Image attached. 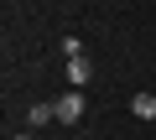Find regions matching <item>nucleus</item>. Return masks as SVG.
<instances>
[{"label":"nucleus","mask_w":156,"mask_h":140,"mask_svg":"<svg viewBox=\"0 0 156 140\" xmlns=\"http://www.w3.org/2000/svg\"><path fill=\"white\" fill-rule=\"evenodd\" d=\"M52 109H57V125H78V119H83V94H78V88H68Z\"/></svg>","instance_id":"obj_1"},{"label":"nucleus","mask_w":156,"mask_h":140,"mask_svg":"<svg viewBox=\"0 0 156 140\" xmlns=\"http://www.w3.org/2000/svg\"><path fill=\"white\" fill-rule=\"evenodd\" d=\"M89 78H94V62H89V57H68V83H73V88H83Z\"/></svg>","instance_id":"obj_2"},{"label":"nucleus","mask_w":156,"mask_h":140,"mask_svg":"<svg viewBox=\"0 0 156 140\" xmlns=\"http://www.w3.org/2000/svg\"><path fill=\"white\" fill-rule=\"evenodd\" d=\"M130 114H135V119H156V88H151V94H135V99H130Z\"/></svg>","instance_id":"obj_3"},{"label":"nucleus","mask_w":156,"mask_h":140,"mask_svg":"<svg viewBox=\"0 0 156 140\" xmlns=\"http://www.w3.org/2000/svg\"><path fill=\"white\" fill-rule=\"evenodd\" d=\"M52 119H57V109H52V104H31V109H26V125H37V130H42V125H52Z\"/></svg>","instance_id":"obj_4"},{"label":"nucleus","mask_w":156,"mask_h":140,"mask_svg":"<svg viewBox=\"0 0 156 140\" xmlns=\"http://www.w3.org/2000/svg\"><path fill=\"white\" fill-rule=\"evenodd\" d=\"M57 47H62V57H83V42H78V36H62Z\"/></svg>","instance_id":"obj_5"},{"label":"nucleus","mask_w":156,"mask_h":140,"mask_svg":"<svg viewBox=\"0 0 156 140\" xmlns=\"http://www.w3.org/2000/svg\"><path fill=\"white\" fill-rule=\"evenodd\" d=\"M11 140H37V135H11Z\"/></svg>","instance_id":"obj_6"}]
</instances>
